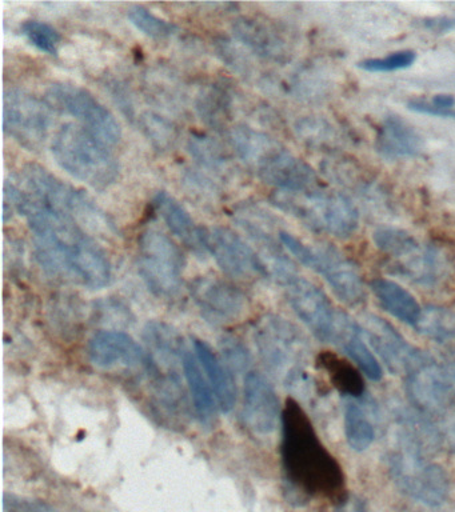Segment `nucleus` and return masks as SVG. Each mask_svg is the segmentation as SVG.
I'll return each instance as SVG.
<instances>
[{
	"mask_svg": "<svg viewBox=\"0 0 455 512\" xmlns=\"http://www.w3.org/2000/svg\"><path fill=\"white\" fill-rule=\"evenodd\" d=\"M49 104L21 90H9L5 94V118L3 127L7 135L22 146L37 150L41 147L51 126Z\"/></svg>",
	"mask_w": 455,
	"mask_h": 512,
	"instance_id": "2eb2a0df",
	"label": "nucleus"
},
{
	"mask_svg": "<svg viewBox=\"0 0 455 512\" xmlns=\"http://www.w3.org/2000/svg\"><path fill=\"white\" fill-rule=\"evenodd\" d=\"M361 399L345 398V411H343L346 442L355 452L369 450L375 440V427L369 407L359 402Z\"/></svg>",
	"mask_w": 455,
	"mask_h": 512,
	"instance_id": "bb28decb",
	"label": "nucleus"
},
{
	"mask_svg": "<svg viewBox=\"0 0 455 512\" xmlns=\"http://www.w3.org/2000/svg\"><path fill=\"white\" fill-rule=\"evenodd\" d=\"M363 336L393 374H409L425 359V352L411 346L390 323L375 315L363 318Z\"/></svg>",
	"mask_w": 455,
	"mask_h": 512,
	"instance_id": "dca6fc26",
	"label": "nucleus"
},
{
	"mask_svg": "<svg viewBox=\"0 0 455 512\" xmlns=\"http://www.w3.org/2000/svg\"><path fill=\"white\" fill-rule=\"evenodd\" d=\"M189 150L191 155L202 163L203 166L209 168L225 167L229 163L225 150L213 139L203 135H194L189 142Z\"/></svg>",
	"mask_w": 455,
	"mask_h": 512,
	"instance_id": "c9c22d12",
	"label": "nucleus"
},
{
	"mask_svg": "<svg viewBox=\"0 0 455 512\" xmlns=\"http://www.w3.org/2000/svg\"><path fill=\"white\" fill-rule=\"evenodd\" d=\"M319 363L329 374L331 382L338 388L345 398H363L365 395V384L359 372L351 367L345 360L338 356L325 352L319 356Z\"/></svg>",
	"mask_w": 455,
	"mask_h": 512,
	"instance_id": "c756f323",
	"label": "nucleus"
},
{
	"mask_svg": "<svg viewBox=\"0 0 455 512\" xmlns=\"http://www.w3.org/2000/svg\"><path fill=\"white\" fill-rule=\"evenodd\" d=\"M415 330L437 343H453L455 340V312L443 307L423 308Z\"/></svg>",
	"mask_w": 455,
	"mask_h": 512,
	"instance_id": "7c9ffc66",
	"label": "nucleus"
},
{
	"mask_svg": "<svg viewBox=\"0 0 455 512\" xmlns=\"http://www.w3.org/2000/svg\"><path fill=\"white\" fill-rule=\"evenodd\" d=\"M51 106L74 116L81 126L101 139L107 146L121 142L122 127L117 118L91 92L69 83H57L50 87Z\"/></svg>",
	"mask_w": 455,
	"mask_h": 512,
	"instance_id": "ddd939ff",
	"label": "nucleus"
},
{
	"mask_svg": "<svg viewBox=\"0 0 455 512\" xmlns=\"http://www.w3.org/2000/svg\"><path fill=\"white\" fill-rule=\"evenodd\" d=\"M143 130L146 135L159 150H166L170 146H173L175 140V128L171 126V123L167 120L162 119L161 116L154 114L143 115L142 118Z\"/></svg>",
	"mask_w": 455,
	"mask_h": 512,
	"instance_id": "58836bf2",
	"label": "nucleus"
},
{
	"mask_svg": "<svg viewBox=\"0 0 455 512\" xmlns=\"http://www.w3.org/2000/svg\"><path fill=\"white\" fill-rule=\"evenodd\" d=\"M191 295L207 322L233 323L245 314L247 298L234 284L201 276L191 283Z\"/></svg>",
	"mask_w": 455,
	"mask_h": 512,
	"instance_id": "f3484780",
	"label": "nucleus"
},
{
	"mask_svg": "<svg viewBox=\"0 0 455 512\" xmlns=\"http://www.w3.org/2000/svg\"><path fill=\"white\" fill-rule=\"evenodd\" d=\"M181 364L195 412L202 424L211 426L217 418L218 403L209 379H207L195 352L186 350Z\"/></svg>",
	"mask_w": 455,
	"mask_h": 512,
	"instance_id": "5701e85b",
	"label": "nucleus"
},
{
	"mask_svg": "<svg viewBox=\"0 0 455 512\" xmlns=\"http://www.w3.org/2000/svg\"><path fill=\"white\" fill-rule=\"evenodd\" d=\"M281 400L270 380L259 372H247L243 387V420L258 435H270L282 420Z\"/></svg>",
	"mask_w": 455,
	"mask_h": 512,
	"instance_id": "a211bd4d",
	"label": "nucleus"
},
{
	"mask_svg": "<svg viewBox=\"0 0 455 512\" xmlns=\"http://www.w3.org/2000/svg\"><path fill=\"white\" fill-rule=\"evenodd\" d=\"M254 339L270 374L290 388L307 384L310 344L293 323L278 315L263 316L255 326Z\"/></svg>",
	"mask_w": 455,
	"mask_h": 512,
	"instance_id": "423d86ee",
	"label": "nucleus"
},
{
	"mask_svg": "<svg viewBox=\"0 0 455 512\" xmlns=\"http://www.w3.org/2000/svg\"><path fill=\"white\" fill-rule=\"evenodd\" d=\"M410 402L427 414H443L455 408V362L426 355L406 375Z\"/></svg>",
	"mask_w": 455,
	"mask_h": 512,
	"instance_id": "9b49d317",
	"label": "nucleus"
},
{
	"mask_svg": "<svg viewBox=\"0 0 455 512\" xmlns=\"http://www.w3.org/2000/svg\"><path fill=\"white\" fill-rule=\"evenodd\" d=\"M5 512H57L41 500H27L17 496H5Z\"/></svg>",
	"mask_w": 455,
	"mask_h": 512,
	"instance_id": "ea45409f",
	"label": "nucleus"
},
{
	"mask_svg": "<svg viewBox=\"0 0 455 512\" xmlns=\"http://www.w3.org/2000/svg\"><path fill=\"white\" fill-rule=\"evenodd\" d=\"M377 150L387 159L413 158L422 151V138L406 120L389 115L379 128Z\"/></svg>",
	"mask_w": 455,
	"mask_h": 512,
	"instance_id": "4be33fe9",
	"label": "nucleus"
},
{
	"mask_svg": "<svg viewBox=\"0 0 455 512\" xmlns=\"http://www.w3.org/2000/svg\"><path fill=\"white\" fill-rule=\"evenodd\" d=\"M279 239L299 263L322 275L343 303L358 306L365 302V283L359 274L357 264L342 255L337 248L331 244L307 246L297 236L286 231L279 234Z\"/></svg>",
	"mask_w": 455,
	"mask_h": 512,
	"instance_id": "6e6552de",
	"label": "nucleus"
},
{
	"mask_svg": "<svg viewBox=\"0 0 455 512\" xmlns=\"http://www.w3.org/2000/svg\"><path fill=\"white\" fill-rule=\"evenodd\" d=\"M282 427L283 471L294 499L341 495L345 487L341 464L323 446L309 416L293 399L283 408Z\"/></svg>",
	"mask_w": 455,
	"mask_h": 512,
	"instance_id": "f03ea898",
	"label": "nucleus"
},
{
	"mask_svg": "<svg viewBox=\"0 0 455 512\" xmlns=\"http://www.w3.org/2000/svg\"><path fill=\"white\" fill-rule=\"evenodd\" d=\"M426 448L413 436L399 431L397 448L389 456L391 479L398 490L427 507H441L450 494L445 468L426 458Z\"/></svg>",
	"mask_w": 455,
	"mask_h": 512,
	"instance_id": "39448f33",
	"label": "nucleus"
},
{
	"mask_svg": "<svg viewBox=\"0 0 455 512\" xmlns=\"http://www.w3.org/2000/svg\"><path fill=\"white\" fill-rule=\"evenodd\" d=\"M154 206L161 218L165 220L167 227L186 246L195 252H205L201 243V227L195 226L189 212L174 196L167 194L166 191H159L155 195Z\"/></svg>",
	"mask_w": 455,
	"mask_h": 512,
	"instance_id": "a878e982",
	"label": "nucleus"
},
{
	"mask_svg": "<svg viewBox=\"0 0 455 512\" xmlns=\"http://www.w3.org/2000/svg\"><path fill=\"white\" fill-rule=\"evenodd\" d=\"M233 32L239 42L263 58L278 60L285 55V40L269 24L253 18H239L233 24Z\"/></svg>",
	"mask_w": 455,
	"mask_h": 512,
	"instance_id": "393cba45",
	"label": "nucleus"
},
{
	"mask_svg": "<svg viewBox=\"0 0 455 512\" xmlns=\"http://www.w3.org/2000/svg\"><path fill=\"white\" fill-rule=\"evenodd\" d=\"M51 152L59 167L94 190L105 191L117 182V158L106 143L81 124H63L55 132Z\"/></svg>",
	"mask_w": 455,
	"mask_h": 512,
	"instance_id": "20e7f679",
	"label": "nucleus"
},
{
	"mask_svg": "<svg viewBox=\"0 0 455 512\" xmlns=\"http://www.w3.org/2000/svg\"><path fill=\"white\" fill-rule=\"evenodd\" d=\"M370 290L379 304L394 318L401 320L407 326H417L421 319L423 308L418 300L406 288L389 279L371 280Z\"/></svg>",
	"mask_w": 455,
	"mask_h": 512,
	"instance_id": "b1692460",
	"label": "nucleus"
},
{
	"mask_svg": "<svg viewBox=\"0 0 455 512\" xmlns=\"http://www.w3.org/2000/svg\"><path fill=\"white\" fill-rule=\"evenodd\" d=\"M337 346L341 348L351 362L362 371L373 382H379L383 378V370L379 360L375 358L374 352L370 350L369 344L363 338L361 324L351 322L345 334L339 338Z\"/></svg>",
	"mask_w": 455,
	"mask_h": 512,
	"instance_id": "cd10ccee",
	"label": "nucleus"
},
{
	"mask_svg": "<svg viewBox=\"0 0 455 512\" xmlns=\"http://www.w3.org/2000/svg\"><path fill=\"white\" fill-rule=\"evenodd\" d=\"M87 354L94 366L105 370L149 368L151 363L149 351L145 350L133 336L123 331L97 332L90 339Z\"/></svg>",
	"mask_w": 455,
	"mask_h": 512,
	"instance_id": "6ab92c4d",
	"label": "nucleus"
},
{
	"mask_svg": "<svg viewBox=\"0 0 455 512\" xmlns=\"http://www.w3.org/2000/svg\"><path fill=\"white\" fill-rule=\"evenodd\" d=\"M22 34L39 51L46 52L49 55H57L59 44H61V34L50 24L39 22V20H27L23 23Z\"/></svg>",
	"mask_w": 455,
	"mask_h": 512,
	"instance_id": "f704fd0d",
	"label": "nucleus"
},
{
	"mask_svg": "<svg viewBox=\"0 0 455 512\" xmlns=\"http://www.w3.org/2000/svg\"><path fill=\"white\" fill-rule=\"evenodd\" d=\"M409 110L418 112V114L439 116V118L454 119L455 120V108H438L433 106L426 99H413L407 103Z\"/></svg>",
	"mask_w": 455,
	"mask_h": 512,
	"instance_id": "a19ab883",
	"label": "nucleus"
},
{
	"mask_svg": "<svg viewBox=\"0 0 455 512\" xmlns=\"http://www.w3.org/2000/svg\"><path fill=\"white\" fill-rule=\"evenodd\" d=\"M186 259L181 248L157 230L138 239V271L143 282L159 298H173L182 287Z\"/></svg>",
	"mask_w": 455,
	"mask_h": 512,
	"instance_id": "1a4fd4ad",
	"label": "nucleus"
},
{
	"mask_svg": "<svg viewBox=\"0 0 455 512\" xmlns=\"http://www.w3.org/2000/svg\"><path fill=\"white\" fill-rule=\"evenodd\" d=\"M198 110L202 119L215 128L226 126L230 112V96L221 88L214 87L199 96Z\"/></svg>",
	"mask_w": 455,
	"mask_h": 512,
	"instance_id": "473e14b6",
	"label": "nucleus"
},
{
	"mask_svg": "<svg viewBox=\"0 0 455 512\" xmlns=\"http://www.w3.org/2000/svg\"><path fill=\"white\" fill-rule=\"evenodd\" d=\"M423 26L435 34H446L455 28V19L451 18H430L423 20Z\"/></svg>",
	"mask_w": 455,
	"mask_h": 512,
	"instance_id": "37998d69",
	"label": "nucleus"
},
{
	"mask_svg": "<svg viewBox=\"0 0 455 512\" xmlns=\"http://www.w3.org/2000/svg\"><path fill=\"white\" fill-rule=\"evenodd\" d=\"M22 180L30 195L54 210L69 215L75 222L82 220L85 224H105L111 227L109 220L89 196L62 182L46 168L38 164H27L22 171Z\"/></svg>",
	"mask_w": 455,
	"mask_h": 512,
	"instance_id": "9d476101",
	"label": "nucleus"
},
{
	"mask_svg": "<svg viewBox=\"0 0 455 512\" xmlns=\"http://www.w3.org/2000/svg\"><path fill=\"white\" fill-rule=\"evenodd\" d=\"M229 138L239 158L270 186L291 192L317 188L318 176L313 168L271 136L251 127L235 126Z\"/></svg>",
	"mask_w": 455,
	"mask_h": 512,
	"instance_id": "7ed1b4c3",
	"label": "nucleus"
},
{
	"mask_svg": "<svg viewBox=\"0 0 455 512\" xmlns=\"http://www.w3.org/2000/svg\"><path fill=\"white\" fill-rule=\"evenodd\" d=\"M395 274L405 276L419 286H435L445 276L447 258L437 246H419L403 259L391 264Z\"/></svg>",
	"mask_w": 455,
	"mask_h": 512,
	"instance_id": "412c9836",
	"label": "nucleus"
},
{
	"mask_svg": "<svg viewBox=\"0 0 455 512\" xmlns=\"http://www.w3.org/2000/svg\"><path fill=\"white\" fill-rule=\"evenodd\" d=\"M373 238L375 246L395 260L405 258L421 246L409 232L397 227H378Z\"/></svg>",
	"mask_w": 455,
	"mask_h": 512,
	"instance_id": "2f4dec72",
	"label": "nucleus"
},
{
	"mask_svg": "<svg viewBox=\"0 0 455 512\" xmlns=\"http://www.w3.org/2000/svg\"><path fill=\"white\" fill-rule=\"evenodd\" d=\"M271 202L279 210L301 220L310 230L323 232L335 238H350L359 227L357 207L341 192L310 191L291 192L275 191Z\"/></svg>",
	"mask_w": 455,
	"mask_h": 512,
	"instance_id": "0eeeda50",
	"label": "nucleus"
},
{
	"mask_svg": "<svg viewBox=\"0 0 455 512\" xmlns=\"http://www.w3.org/2000/svg\"><path fill=\"white\" fill-rule=\"evenodd\" d=\"M430 103L438 108H455V98L450 94L434 95V98L431 99Z\"/></svg>",
	"mask_w": 455,
	"mask_h": 512,
	"instance_id": "c03bdc74",
	"label": "nucleus"
},
{
	"mask_svg": "<svg viewBox=\"0 0 455 512\" xmlns=\"http://www.w3.org/2000/svg\"><path fill=\"white\" fill-rule=\"evenodd\" d=\"M221 351L223 355V362L229 366L233 372H246L251 366V354L246 344L238 339L237 336H223L221 342Z\"/></svg>",
	"mask_w": 455,
	"mask_h": 512,
	"instance_id": "e433bc0d",
	"label": "nucleus"
},
{
	"mask_svg": "<svg viewBox=\"0 0 455 512\" xmlns=\"http://www.w3.org/2000/svg\"><path fill=\"white\" fill-rule=\"evenodd\" d=\"M203 250L226 275L238 280L270 278L265 262L241 235L229 227H201Z\"/></svg>",
	"mask_w": 455,
	"mask_h": 512,
	"instance_id": "f8f14e48",
	"label": "nucleus"
},
{
	"mask_svg": "<svg viewBox=\"0 0 455 512\" xmlns=\"http://www.w3.org/2000/svg\"><path fill=\"white\" fill-rule=\"evenodd\" d=\"M127 16H129L130 22L133 23L139 31L150 36V38H169V36L173 35L175 30H177V27H175L173 23L159 18V16L142 6L131 8Z\"/></svg>",
	"mask_w": 455,
	"mask_h": 512,
	"instance_id": "72a5a7b5",
	"label": "nucleus"
},
{
	"mask_svg": "<svg viewBox=\"0 0 455 512\" xmlns=\"http://www.w3.org/2000/svg\"><path fill=\"white\" fill-rule=\"evenodd\" d=\"M285 287L291 308L311 334L323 343H335L346 312L335 310L325 292L301 276Z\"/></svg>",
	"mask_w": 455,
	"mask_h": 512,
	"instance_id": "4468645a",
	"label": "nucleus"
},
{
	"mask_svg": "<svg viewBox=\"0 0 455 512\" xmlns=\"http://www.w3.org/2000/svg\"><path fill=\"white\" fill-rule=\"evenodd\" d=\"M145 340L149 346L150 358L153 362L174 364L182 362V356L187 350L181 334L169 324L149 322L145 328Z\"/></svg>",
	"mask_w": 455,
	"mask_h": 512,
	"instance_id": "c85d7f7f",
	"label": "nucleus"
},
{
	"mask_svg": "<svg viewBox=\"0 0 455 512\" xmlns=\"http://www.w3.org/2000/svg\"><path fill=\"white\" fill-rule=\"evenodd\" d=\"M195 355L213 388L218 407L229 414L237 404L238 390L233 371L217 354L210 344L202 339H193Z\"/></svg>",
	"mask_w": 455,
	"mask_h": 512,
	"instance_id": "aec40b11",
	"label": "nucleus"
},
{
	"mask_svg": "<svg viewBox=\"0 0 455 512\" xmlns=\"http://www.w3.org/2000/svg\"><path fill=\"white\" fill-rule=\"evenodd\" d=\"M334 512H373L366 500L359 498L357 495L346 496Z\"/></svg>",
	"mask_w": 455,
	"mask_h": 512,
	"instance_id": "79ce46f5",
	"label": "nucleus"
},
{
	"mask_svg": "<svg viewBox=\"0 0 455 512\" xmlns=\"http://www.w3.org/2000/svg\"><path fill=\"white\" fill-rule=\"evenodd\" d=\"M6 195L25 216L34 235L35 256L47 275L90 290L110 283L111 263L105 250L73 218L14 184H7Z\"/></svg>",
	"mask_w": 455,
	"mask_h": 512,
	"instance_id": "f257e3e1",
	"label": "nucleus"
},
{
	"mask_svg": "<svg viewBox=\"0 0 455 512\" xmlns=\"http://www.w3.org/2000/svg\"><path fill=\"white\" fill-rule=\"evenodd\" d=\"M417 54L414 51L405 50L394 52L385 58L366 59L358 63V67L367 72H391L405 70L413 66Z\"/></svg>",
	"mask_w": 455,
	"mask_h": 512,
	"instance_id": "4c0bfd02",
	"label": "nucleus"
}]
</instances>
